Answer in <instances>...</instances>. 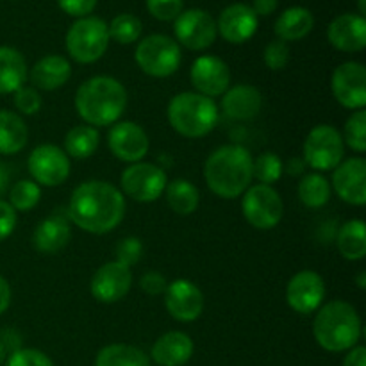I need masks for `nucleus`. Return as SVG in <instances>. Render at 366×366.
<instances>
[{
    "label": "nucleus",
    "instance_id": "obj_1",
    "mask_svg": "<svg viewBox=\"0 0 366 366\" xmlns=\"http://www.w3.org/2000/svg\"><path fill=\"white\" fill-rule=\"evenodd\" d=\"M125 199L118 188L104 181H88L74 189L68 217L77 227L92 234H106L120 225Z\"/></svg>",
    "mask_w": 366,
    "mask_h": 366
},
{
    "label": "nucleus",
    "instance_id": "obj_2",
    "mask_svg": "<svg viewBox=\"0 0 366 366\" xmlns=\"http://www.w3.org/2000/svg\"><path fill=\"white\" fill-rule=\"evenodd\" d=\"M127 106V92L124 84L113 77L97 75L79 86L75 93L77 114L92 127H106L114 124Z\"/></svg>",
    "mask_w": 366,
    "mask_h": 366
},
{
    "label": "nucleus",
    "instance_id": "obj_3",
    "mask_svg": "<svg viewBox=\"0 0 366 366\" xmlns=\"http://www.w3.org/2000/svg\"><path fill=\"white\" fill-rule=\"evenodd\" d=\"M204 179L214 195L236 199L252 181V156L242 145H225L214 150L204 164Z\"/></svg>",
    "mask_w": 366,
    "mask_h": 366
},
{
    "label": "nucleus",
    "instance_id": "obj_4",
    "mask_svg": "<svg viewBox=\"0 0 366 366\" xmlns=\"http://www.w3.org/2000/svg\"><path fill=\"white\" fill-rule=\"evenodd\" d=\"M313 335L318 345L329 352L350 350L361 338V318L352 304L332 300L318 307Z\"/></svg>",
    "mask_w": 366,
    "mask_h": 366
},
{
    "label": "nucleus",
    "instance_id": "obj_5",
    "mask_svg": "<svg viewBox=\"0 0 366 366\" xmlns=\"http://www.w3.org/2000/svg\"><path fill=\"white\" fill-rule=\"evenodd\" d=\"M168 122L184 138H202L218 122V107L213 99L197 92L175 95L168 104Z\"/></svg>",
    "mask_w": 366,
    "mask_h": 366
},
{
    "label": "nucleus",
    "instance_id": "obj_6",
    "mask_svg": "<svg viewBox=\"0 0 366 366\" xmlns=\"http://www.w3.org/2000/svg\"><path fill=\"white\" fill-rule=\"evenodd\" d=\"M107 45L109 29L106 21L97 16L81 18L66 32V50L77 63H95L106 54Z\"/></svg>",
    "mask_w": 366,
    "mask_h": 366
},
{
    "label": "nucleus",
    "instance_id": "obj_7",
    "mask_svg": "<svg viewBox=\"0 0 366 366\" xmlns=\"http://www.w3.org/2000/svg\"><path fill=\"white\" fill-rule=\"evenodd\" d=\"M138 66L150 77H170L181 64V49L177 41L163 34H152L142 39L134 52Z\"/></svg>",
    "mask_w": 366,
    "mask_h": 366
},
{
    "label": "nucleus",
    "instance_id": "obj_8",
    "mask_svg": "<svg viewBox=\"0 0 366 366\" xmlns=\"http://www.w3.org/2000/svg\"><path fill=\"white\" fill-rule=\"evenodd\" d=\"M304 163L313 170H335L345 156V143L338 129L332 125H317L304 142Z\"/></svg>",
    "mask_w": 366,
    "mask_h": 366
},
{
    "label": "nucleus",
    "instance_id": "obj_9",
    "mask_svg": "<svg viewBox=\"0 0 366 366\" xmlns=\"http://www.w3.org/2000/svg\"><path fill=\"white\" fill-rule=\"evenodd\" d=\"M242 211L252 227L268 231L281 222L285 206L281 195L272 186L256 184L247 188L242 200Z\"/></svg>",
    "mask_w": 366,
    "mask_h": 366
},
{
    "label": "nucleus",
    "instance_id": "obj_10",
    "mask_svg": "<svg viewBox=\"0 0 366 366\" xmlns=\"http://www.w3.org/2000/svg\"><path fill=\"white\" fill-rule=\"evenodd\" d=\"M122 189L136 202H154L167 188V174L152 163H132L122 174Z\"/></svg>",
    "mask_w": 366,
    "mask_h": 366
},
{
    "label": "nucleus",
    "instance_id": "obj_11",
    "mask_svg": "<svg viewBox=\"0 0 366 366\" xmlns=\"http://www.w3.org/2000/svg\"><path fill=\"white\" fill-rule=\"evenodd\" d=\"M27 168L36 184L54 188L63 184L70 175V159L59 147L39 145L29 156Z\"/></svg>",
    "mask_w": 366,
    "mask_h": 366
},
{
    "label": "nucleus",
    "instance_id": "obj_12",
    "mask_svg": "<svg viewBox=\"0 0 366 366\" xmlns=\"http://www.w3.org/2000/svg\"><path fill=\"white\" fill-rule=\"evenodd\" d=\"M331 89L343 107L363 109L366 106V68L356 61L340 64L332 71Z\"/></svg>",
    "mask_w": 366,
    "mask_h": 366
},
{
    "label": "nucleus",
    "instance_id": "obj_13",
    "mask_svg": "<svg viewBox=\"0 0 366 366\" xmlns=\"http://www.w3.org/2000/svg\"><path fill=\"white\" fill-rule=\"evenodd\" d=\"M174 31L181 45L189 50H204L217 39V21L202 9H189L175 18Z\"/></svg>",
    "mask_w": 366,
    "mask_h": 366
},
{
    "label": "nucleus",
    "instance_id": "obj_14",
    "mask_svg": "<svg viewBox=\"0 0 366 366\" xmlns=\"http://www.w3.org/2000/svg\"><path fill=\"white\" fill-rule=\"evenodd\" d=\"M325 299V282L317 272L302 270L293 275L286 288V300L295 313L310 315L322 306Z\"/></svg>",
    "mask_w": 366,
    "mask_h": 366
},
{
    "label": "nucleus",
    "instance_id": "obj_15",
    "mask_svg": "<svg viewBox=\"0 0 366 366\" xmlns=\"http://www.w3.org/2000/svg\"><path fill=\"white\" fill-rule=\"evenodd\" d=\"M107 147L120 161L139 163L149 152V136L134 122H120L111 127Z\"/></svg>",
    "mask_w": 366,
    "mask_h": 366
},
{
    "label": "nucleus",
    "instance_id": "obj_16",
    "mask_svg": "<svg viewBox=\"0 0 366 366\" xmlns=\"http://www.w3.org/2000/svg\"><path fill=\"white\" fill-rule=\"evenodd\" d=\"M164 306L172 318L179 322H193L202 315L204 295L199 286L188 279H177L164 290Z\"/></svg>",
    "mask_w": 366,
    "mask_h": 366
},
{
    "label": "nucleus",
    "instance_id": "obj_17",
    "mask_svg": "<svg viewBox=\"0 0 366 366\" xmlns=\"http://www.w3.org/2000/svg\"><path fill=\"white\" fill-rule=\"evenodd\" d=\"M132 286L131 268L118 261L102 264L92 279V295L102 304H114L124 299Z\"/></svg>",
    "mask_w": 366,
    "mask_h": 366
},
{
    "label": "nucleus",
    "instance_id": "obj_18",
    "mask_svg": "<svg viewBox=\"0 0 366 366\" xmlns=\"http://www.w3.org/2000/svg\"><path fill=\"white\" fill-rule=\"evenodd\" d=\"M193 88L204 97L224 95L231 84V71L227 63L217 56H202L192 64L189 70Z\"/></svg>",
    "mask_w": 366,
    "mask_h": 366
},
{
    "label": "nucleus",
    "instance_id": "obj_19",
    "mask_svg": "<svg viewBox=\"0 0 366 366\" xmlns=\"http://www.w3.org/2000/svg\"><path fill=\"white\" fill-rule=\"evenodd\" d=\"M332 188L340 199L352 206L366 204V161L363 157H350L335 168Z\"/></svg>",
    "mask_w": 366,
    "mask_h": 366
},
{
    "label": "nucleus",
    "instance_id": "obj_20",
    "mask_svg": "<svg viewBox=\"0 0 366 366\" xmlns=\"http://www.w3.org/2000/svg\"><path fill=\"white\" fill-rule=\"evenodd\" d=\"M217 31L229 43H245L257 31V14L247 4H232L225 7L218 18Z\"/></svg>",
    "mask_w": 366,
    "mask_h": 366
},
{
    "label": "nucleus",
    "instance_id": "obj_21",
    "mask_svg": "<svg viewBox=\"0 0 366 366\" xmlns=\"http://www.w3.org/2000/svg\"><path fill=\"white\" fill-rule=\"evenodd\" d=\"M329 41L342 52H361L366 46V20L361 14L345 13L331 21Z\"/></svg>",
    "mask_w": 366,
    "mask_h": 366
},
{
    "label": "nucleus",
    "instance_id": "obj_22",
    "mask_svg": "<svg viewBox=\"0 0 366 366\" xmlns=\"http://www.w3.org/2000/svg\"><path fill=\"white\" fill-rule=\"evenodd\" d=\"M263 97L259 89L250 84H238L227 89L222 99V107L229 118L238 122H249L259 114Z\"/></svg>",
    "mask_w": 366,
    "mask_h": 366
},
{
    "label": "nucleus",
    "instance_id": "obj_23",
    "mask_svg": "<svg viewBox=\"0 0 366 366\" xmlns=\"http://www.w3.org/2000/svg\"><path fill=\"white\" fill-rule=\"evenodd\" d=\"M193 356V342L181 331H172L157 338L152 347V360L159 366H182Z\"/></svg>",
    "mask_w": 366,
    "mask_h": 366
},
{
    "label": "nucleus",
    "instance_id": "obj_24",
    "mask_svg": "<svg viewBox=\"0 0 366 366\" xmlns=\"http://www.w3.org/2000/svg\"><path fill=\"white\" fill-rule=\"evenodd\" d=\"M71 66L63 56H45L32 66L31 79L32 86L45 92L59 89L70 81Z\"/></svg>",
    "mask_w": 366,
    "mask_h": 366
},
{
    "label": "nucleus",
    "instance_id": "obj_25",
    "mask_svg": "<svg viewBox=\"0 0 366 366\" xmlns=\"http://www.w3.org/2000/svg\"><path fill=\"white\" fill-rule=\"evenodd\" d=\"M70 225L59 214L45 218L32 232V245L43 254L59 252L70 242Z\"/></svg>",
    "mask_w": 366,
    "mask_h": 366
},
{
    "label": "nucleus",
    "instance_id": "obj_26",
    "mask_svg": "<svg viewBox=\"0 0 366 366\" xmlns=\"http://www.w3.org/2000/svg\"><path fill=\"white\" fill-rule=\"evenodd\" d=\"M27 81V63L16 49L0 46V95L14 93Z\"/></svg>",
    "mask_w": 366,
    "mask_h": 366
},
{
    "label": "nucleus",
    "instance_id": "obj_27",
    "mask_svg": "<svg viewBox=\"0 0 366 366\" xmlns=\"http://www.w3.org/2000/svg\"><path fill=\"white\" fill-rule=\"evenodd\" d=\"M315 25V18L306 7H290L275 21V34L282 41H299L306 38Z\"/></svg>",
    "mask_w": 366,
    "mask_h": 366
},
{
    "label": "nucleus",
    "instance_id": "obj_28",
    "mask_svg": "<svg viewBox=\"0 0 366 366\" xmlns=\"http://www.w3.org/2000/svg\"><path fill=\"white\" fill-rule=\"evenodd\" d=\"M29 131L21 117L0 109V154H16L27 145Z\"/></svg>",
    "mask_w": 366,
    "mask_h": 366
},
{
    "label": "nucleus",
    "instance_id": "obj_29",
    "mask_svg": "<svg viewBox=\"0 0 366 366\" xmlns=\"http://www.w3.org/2000/svg\"><path fill=\"white\" fill-rule=\"evenodd\" d=\"M340 254L347 261H360L366 256V229L363 220H349L340 227L336 239Z\"/></svg>",
    "mask_w": 366,
    "mask_h": 366
},
{
    "label": "nucleus",
    "instance_id": "obj_30",
    "mask_svg": "<svg viewBox=\"0 0 366 366\" xmlns=\"http://www.w3.org/2000/svg\"><path fill=\"white\" fill-rule=\"evenodd\" d=\"M167 193V202L177 214L188 217V214L195 213L200 202V193L195 184H192L186 179H175L170 184L164 188Z\"/></svg>",
    "mask_w": 366,
    "mask_h": 366
},
{
    "label": "nucleus",
    "instance_id": "obj_31",
    "mask_svg": "<svg viewBox=\"0 0 366 366\" xmlns=\"http://www.w3.org/2000/svg\"><path fill=\"white\" fill-rule=\"evenodd\" d=\"M95 366H150V360L138 347L113 343L97 354Z\"/></svg>",
    "mask_w": 366,
    "mask_h": 366
},
{
    "label": "nucleus",
    "instance_id": "obj_32",
    "mask_svg": "<svg viewBox=\"0 0 366 366\" xmlns=\"http://www.w3.org/2000/svg\"><path fill=\"white\" fill-rule=\"evenodd\" d=\"M100 134L92 125H77L68 131L64 138V149L66 154L74 159H88L97 149H99Z\"/></svg>",
    "mask_w": 366,
    "mask_h": 366
},
{
    "label": "nucleus",
    "instance_id": "obj_33",
    "mask_svg": "<svg viewBox=\"0 0 366 366\" xmlns=\"http://www.w3.org/2000/svg\"><path fill=\"white\" fill-rule=\"evenodd\" d=\"M299 199L304 206L311 209L325 206L331 199V184L320 174L304 175L302 181L299 182Z\"/></svg>",
    "mask_w": 366,
    "mask_h": 366
},
{
    "label": "nucleus",
    "instance_id": "obj_34",
    "mask_svg": "<svg viewBox=\"0 0 366 366\" xmlns=\"http://www.w3.org/2000/svg\"><path fill=\"white\" fill-rule=\"evenodd\" d=\"M282 172L285 164L275 152H263L252 161V177H256L261 184H274L281 179Z\"/></svg>",
    "mask_w": 366,
    "mask_h": 366
},
{
    "label": "nucleus",
    "instance_id": "obj_35",
    "mask_svg": "<svg viewBox=\"0 0 366 366\" xmlns=\"http://www.w3.org/2000/svg\"><path fill=\"white\" fill-rule=\"evenodd\" d=\"M107 29H109V38L122 45H129V43H134L142 34V21L134 14L124 13L118 14Z\"/></svg>",
    "mask_w": 366,
    "mask_h": 366
},
{
    "label": "nucleus",
    "instance_id": "obj_36",
    "mask_svg": "<svg viewBox=\"0 0 366 366\" xmlns=\"http://www.w3.org/2000/svg\"><path fill=\"white\" fill-rule=\"evenodd\" d=\"M41 199V189L34 181H18L9 192V204L14 211H31Z\"/></svg>",
    "mask_w": 366,
    "mask_h": 366
},
{
    "label": "nucleus",
    "instance_id": "obj_37",
    "mask_svg": "<svg viewBox=\"0 0 366 366\" xmlns=\"http://www.w3.org/2000/svg\"><path fill=\"white\" fill-rule=\"evenodd\" d=\"M343 143L350 147L354 152L363 154L366 150V111L357 109L349 117L343 131Z\"/></svg>",
    "mask_w": 366,
    "mask_h": 366
},
{
    "label": "nucleus",
    "instance_id": "obj_38",
    "mask_svg": "<svg viewBox=\"0 0 366 366\" xmlns=\"http://www.w3.org/2000/svg\"><path fill=\"white\" fill-rule=\"evenodd\" d=\"M117 261L118 263L125 264V267L131 268L132 264L138 263L143 256V243L142 239L134 238V236H129L118 242L117 245Z\"/></svg>",
    "mask_w": 366,
    "mask_h": 366
},
{
    "label": "nucleus",
    "instance_id": "obj_39",
    "mask_svg": "<svg viewBox=\"0 0 366 366\" xmlns=\"http://www.w3.org/2000/svg\"><path fill=\"white\" fill-rule=\"evenodd\" d=\"M264 64H267L270 70L279 71L282 68H286L290 61V46L288 43L282 41V39H275V41L268 43L267 49L263 54Z\"/></svg>",
    "mask_w": 366,
    "mask_h": 366
},
{
    "label": "nucleus",
    "instance_id": "obj_40",
    "mask_svg": "<svg viewBox=\"0 0 366 366\" xmlns=\"http://www.w3.org/2000/svg\"><path fill=\"white\" fill-rule=\"evenodd\" d=\"M147 9L157 20L170 21L182 13V0H147Z\"/></svg>",
    "mask_w": 366,
    "mask_h": 366
},
{
    "label": "nucleus",
    "instance_id": "obj_41",
    "mask_svg": "<svg viewBox=\"0 0 366 366\" xmlns=\"http://www.w3.org/2000/svg\"><path fill=\"white\" fill-rule=\"evenodd\" d=\"M6 366H54L46 354L34 349H18L11 352Z\"/></svg>",
    "mask_w": 366,
    "mask_h": 366
},
{
    "label": "nucleus",
    "instance_id": "obj_42",
    "mask_svg": "<svg viewBox=\"0 0 366 366\" xmlns=\"http://www.w3.org/2000/svg\"><path fill=\"white\" fill-rule=\"evenodd\" d=\"M14 106L20 113L32 117L41 109V95L36 92V88H25L21 86L18 92H14Z\"/></svg>",
    "mask_w": 366,
    "mask_h": 366
},
{
    "label": "nucleus",
    "instance_id": "obj_43",
    "mask_svg": "<svg viewBox=\"0 0 366 366\" xmlns=\"http://www.w3.org/2000/svg\"><path fill=\"white\" fill-rule=\"evenodd\" d=\"M16 220V211L11 207V204L0 200V242L13 234Z\"/></svg>",
    "mask_w": 366,
    "mask_h": 366
},
{
    "label": "nucleus",
    "instance_id": "obj_44",
    "mask_svg": "<svg viewBox=\"0 0 366 366\" xmlns=\"http://www.w3.org/2000/svg\"><path fill=\"white\" fill-rule=\"evenodd\" d=\"M61 9L71 16H86L97 6V0H57Z\"/></svg>",
    "mask_w": 366,
    "mask_h": 366
},
{
    "label": "nucleus",
    "instance_id": "obj_45",
    "mask_svg": "<svg viewBox=\"0 0 366 366\" xmlns=\"http://www.w3.org/2000/svg\"><path fill=\"white\" fill-rule=\"evenodd\" d=\"M139 286L149 295H161L167 290V279L159 274V272H147L139 281Z\"/></svg>",
    "mask_w": 366,
    "mask_h": 366
},
{
    "label": "nucleus",
    "instance_id": "obj_46",
    "mask_svg": "<svg viewBox=\"0 0 366 366\" xmlns=\"http://www.w3.org/2000/svg\"><path fill=\"white\" fill-rule=\"evenodd\" d=\"M343 366H366V349L365 347H354L347 354Z\"/></svg>",
    "mask_w": 366,
    "mask_h": 366
},
{
    "label": "nucleus",
    "instance_id": "obj_47",
    "mask_svg": "<svg viewBox=\"0 0 366 366\" xmlns=\"http://www.w3.org/2000/svg\"><path fill=\"white\" fill-rule=\"evenodd\" d=\"M0 342H2V345L6 347V350H11V352L21 349L20 336H18L13 329H7V331H4L2 336H0Z\"/></svg>",
    "mask_w": 366,
    "mask_h": 366
},
{
    "label": "nucleus",
    "instance_id": "obj_48",
    "mask_svg": "<svg viewBox=\"0 0 366 366\" xmlns=\"http://www.w3.org/2000/svg\"><path fill=\"white\" fill-rule=\"evenodd\" d=\"M279 0H254L252 11L256 14H261V16H267V14H272L275 9H277Z\"/></svg>",
    "mask_w": 366,
    "mask_h": 366
},
{
    "label": "nucleus",
    "instance_id": "obj_49",
    "mask_svg": "<svg viewBox=\"0 0 366 366\" xmlns=\"http://www.w3.org/2000/svg\"><path fill=\"white\" fill-rule=\"evenodd\" d=\"M11 304V288L9 282L0 275V315L6 313V310Z\"/></svg>",
    "mask_w": 366,
    "mask_h": 366
},
{
    "label": "nucleus",
    "instance_id": "obj_50",
    "mask_svg": "<svg viewBox=\"0 0 366 366\" xmlns=\"http://www.w3.org/2000/svg\"><path fill=\"white\" fill-rule=\"evenodd\" d=\"M9 179H11L9 170H7L6 164L0 161V197H2L4 193L7 192V188H9Z\"/></svg>",
    "mask_w": 366,
    "mask_h": 366
},
{
    "label": "nucleus",
    "instance_id": "obj_51",
    "mask_svg": "<svg viewBox=\"0 0 366 366\" xmlns=\"http://www.w3.org/2000/svg\"><path fill=\"white\" fill-rule=\"evenodd\" d=\"M304 168H306V163H304V159H300V157H295V159H290L288 161V174L290 175H300L304 172Z\"/></svg>",
    "mask_w": 366,
    "mask_h": 366
},
{
    "label": "nucleus",
    "instance_id": "obj_52",
    "mask_svg": "<svg viewBox=\"0 0 366 366\" xmlns=\"http://www.w3.org/2000/svg\"><path fill=\"white\" fill-rule=\"evenodd\" d=\"M357 286H360L361 290L366 288V274H365V272H361V274L357 275Z\"/></svg>",
    "mask_w": 366,
    "mask_h": 366
},
{
    "label": "nucleus",
    "instance_id": "obj_53",
    "mask_svg": "<svg viewBox=\"0 0 366 366\" xmlns=\"http://www.w3.org/2000/svg\"><path fill=\"white\" fill-rule=\"evenodd\" d=\"M6 354H7L6 347H4L2 342H0V365H2L4 361H6Z\"/></svg>",
    "mask_w": 366,
    "mask_h": 366
},
{
    "label": "nucleus",
    "instance_id": "obj_54",
    "mask_svg": "<svg viewBox=\"0 0 366 366\" xmlns=\"http://www.w3.org/2000/svg\"><path fill=\"white\" fill-rule=\"evenodd\" d=\"M360 13H361V16H363V14L366 13V4H365V0H360Z\"/></svg>",
    "mask_w": 366,
    "mask_h": 366
}]
</instances>
